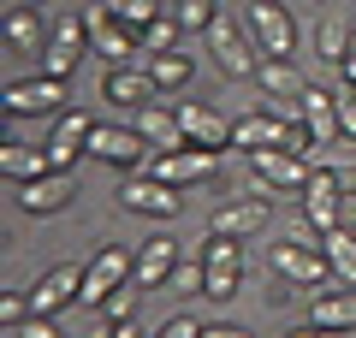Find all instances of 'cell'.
<instances>
[{
    "mask_svg": "<svg viewBox=\"0 0 356 338\" xmlns=\"http://www.w3.org/2000/svg\"><path fill=\"white\" fill-rule=\"evenodd\" d=\"M202 36H208V54H214V65H220L226 77H255V72H261V60H267V54L255 48L250 24H238V18H226V13H220L214 24L202 30Z\"/></svg>",
    "mask_w": 356,
    "mask_h": 338,
    "instance_id": "2",
    "label": "cell"
},
{
    "mask_svg": "<svg viewBox=\"0 0 356 338\" xmlns=\"http://www.w3.org/2000/svg\"><path fill=\"white\" fill-rule=\"evenodd\" d=\"M178 261H184V243H172V238H149V243H137V267H131V279H137L143 291H161L166 279H172Z\"/></svg>",
    "mask_w": 356,
    "mask_h": 338,
    "instance_id": "18",
    "label": "cell"
},
{
    "mask_svg": "<svg viewBox=\"0 0 356 338\" xmlns=\"http://www.w3.org/2000/svg\"><path fill=\"white\" fill-rule=\"evenodd\" d=\"M285 338H350V332H332V326H315V321H309V326H297V332H285Z\"/></svg>",
    "mask_w": 356,
    "mask_h": 338,
    "instance_id": "40",
    "label": "cell"
},
{
    "mask_svg": "<svg viewBox=\"0 0 356 338\" xmlns=\"http://www.w3.org/2000/svg\"><path fill=\"white\" fill-rule=\"evenodd\" d=\"M255 83H261L267 89V95H273V101H297V95H303V72H297V65L291 60H261V72H255Z\"/></svg>",
    "mask_w": 356,
    "mask_h": 338,
    "instance_id": "29",
    "label": "cell"
},
{
    "mask_svg": "<svg viewBox=\"0 0 356 338\" xmlns=\"http://www.w3.org/2000/svg\"><path fill=\"white\" fill-rule=\"evenodd\" d=\"M250 172H255L250 196H267V202H273V196H303L315 161H303V154H291V149H255V154H250Z\"/></svg>",
    "mask_w": 356,
    "mask_h": 338,
    "instance_id": "1",
    "label": "cell"
},
{
    "mask_svg": "<svg viewBox=\"0 0 356 338\" xmlns=\"http://www.w3.org/2000/svg\"><path fill=\"white\" fill-rule=\"evenodd\" d=\"M303 220L315 225L321 238H327L332 225H344V172H332V166H315L303 184Z\"/></svg>",
    "mask_w": 356,
    "mask_h": 338,
    "instance_id": "7",
    "label": "cell"
},
{
    "mask_svg": "<svg viewBox=\"0 0 356 338\" xmlns=\"http://www.w3.org/2000/svg\"><path fill=\"white\" fill-rule=\"evenodd\" d=\"M321 250H327V267L339 285H356V232L350 225H332L327 238H321Z\"/></svg>",
    "mask_w": 356,
    "mask_h": 338,
    "instance_id": "26",
    "label": "cell"
},
{
    "mask_svg": "<svg viewBox=\"0 0 356 338\" xmlns=\"http://www.w3.org/2000/svg\"><path fill=\"white\" fill-rule=\"evenodd\" d=\"M350 48H356V24H350V18H321V30H315V54H321V60L344 65Z\"/></svg>",
    "mask_w": 356,
    "mask_h": 338,
    "instance_id": "27",
    "label": "cell"
},
{
    "mask_svg": "<svg viewBox=\"0 0 356 338\" xmlns=\"http://www.w3.org/2000/svg\"><path fill=\"white\" fill-rule=\"evenodd\" d=\"M143 65H149V77H154V83H161V89H184V83H191V77H196V60H191V54H184V48L149 54V60H143Z\"/></svg>",
    "mask_w": 356,
    "mask_h": 338,
    "instance_id": "28",
    "label": "cell"
},
{
    "mask_svg": "<svg viewBox=\"0 0 356 338\" xmlns=\"http://www.w3.org/2000/svg\"><path fill=\"white\" fill-rule=\"evenodd\" d=\"M280 113H243L238 125H232V149L255 154V149H280Z\"/></svg>",
    "mask_w": 356,
    "mask_h": 338,
    "instance_id": "24",
    "label": "cell"
},
{
    "mask_svg": "<svg viewBox=\"0 0 356 338\" xmlns=\"http://www.w3.org/2000/svg\"><path fill=\"white\" fill-rule=\"evenodd\" d=\"M89 131H95V125H89V119H83L77 107L54 119V131H48V143H42V149H48V161L60 166V172H72V166L83 161V149H89Z\"/></svg>",
    "mask_w": 356,
    "mask_h": 338,
    "instance_id": "16",
    "label": "cell"
},
{
    "mask_svg": "<svg viewBox=\"0 0 356 338\" xmlns=\"http://www.w3.org/2000/svg\"><path fill=\"white\" fill-rule=\"evenodd\" d=\"M119 208L143 214V220H178L184 190L166 184V178H154V172H125V184H119Z\"/></svg>",
    "mask_w": 356,
    "mask_h": 338,
    "instance_id": "5",
    "label": "cell"
},
{
    "mask_svg": "<svg viewBox=\"0 0 356 338\" xmlns=\"http://www.w3.org/2000/svg\"><path fill=\"white\" fill-rule=\"evenodd\" d=\"M0 101H6V113H13V119L60 113V101H65V83H60V77H48V72H36V77H13Z\"/></svg>",
    "mask_w": 356,
    "mask_h": 338,
    "instance_id": "13",
    "label": "cell"
},
{
    "mask_svg": "<svg viewBox=\"0 0 356 338\" xmlns=\"http://www.w3.org/2000/svg\"><path fill=\"white\" fill-rule=\"evenodd\" d=\"M143 149H149V143H143V131L137 125H95L89 131V154H95V161H107V166H119V172H137L143 166Z\"/></svg>",
    "mask_w": 356,
    "mask_h": 338,
    "instance_id": "15",
    "label": "cell"
},
{
    "mask_svg": "<svg viewBox=\"0 0 356 338\" xmlns=\"http://www.w3.org/2000/svg\"><path fill=\"white\" fill-rule=\"evenodd\" d=\"M154 338H202V321H191V314H172V321H161V332Z\"/></svg>",
    "mask_w": 356,
    "mask_h": 338,
    "instance_id": "37",
    "label": "cell"
},
{
    "mask_svg": "<svg viewBox=\"0 0 356 338\" xmlns=\"http://www.w3.org/2000/svg\"><path fill=\"white\" fill-rule=\"evenodd\" d=\"M83 18H89V54H95V60H107V72H113V65H143V42H137V30L119 24L107 0H95Z\"/></svg>",
    "mask_w": 356,
    "mask_h": 338,
    "instance_id": "3",
    "label": "cell"
},
{
    "mask_svg": "<svg viewBox=\"0 0 356 338\" xmlns=\"http://www.w3.org/2000/svg\"><path fill=\"white\" fill-rule=\"evenodd\" d=\"M72 303H83V267H72V261H60V267H48V273L30 285V314H60V309H72Z\"/></svg>",
    "mask_w": 356,
    "mask_h": 338,
    "instance_id": "12",
    "label": "cell"
},
{
    "mask_svg": "<svg viewBox=\"0 0 356 338\" xmlns=\"http://www.w3.org/2000/svg\"><path fill=\"white\" fill-rule=\"evenodd\" d=\"M172 18L184 30H208L220 18V0H172Z\"/></svg>",
    "mask_w": 356,
    "mask_h": 338,
    "instance_id": "32",
    "label": "cell"
},
{
    "mask_svg": "<svg viewBox=\"0 0 356 338\" xmlns=\"http://www.w3.org/2000/svg\"><path fill=\"white\" fill-rule=\"evenodd\" d=\"M102 95L113 101V107H149V101L161 95V83L149 77V65H113V72L102 77Z\"/></svg>",
    "mask_w": 356,
    "mask_h": 338,
    "instance_id": "19",
    "label": "cell"
},
{
    "mask_svg": "<svg viewBox=\"0 0 356 338\" xmlns=\"http://www.w3.org/2000/svg\"><path fill=\"white\" fill-rule=\"evenodd\" d=\"M238 285H243V267H208V285H202V297L232 303V297H238Z\"/></svg>",
    "mask_w": 356,
    "mask_h": 338,
    "instance_id": "35",
    "label": "cell"
},
{
    "mask_svg": "<svg viewBox=\"0 0 356 338\" xmlns=\"http://www.w3.org/2000/svg\"><path fill=\"white\" fill-rule=\"evenodd\" d=\"M339 131H344V143H356V89L350 83L339 89Z\"/></svg>",
    "mask_w": 356,
    "mask_h": 338,
    "instance_id": "36",
    "label": "cell"
},
{
    "mask_svg": "<svg viewBox=\"0 0 356 338\" xmlns=\"http://www.w3.org/2000/svg\"><path fill=\"white\" fill-rule=\"evenodd\" d=\"M13 332H18V338H65L60 326L48 321V314H30V321H24V326H13Z\"/></svg>",
    "mask_w": 356,
    "mask_h": 338,
    "instance_id": "38",
    "label": "cell"
},
{
    "mask_svg": "<svg viewBox=\"0 0 356 338\" xmlns=\"http://www.w3.org/2000/svg\"><path fill=\"white\" fill-rule=\"evenodd\" d=\"M267 220H273V202L267 196H232L220 202L214 214H208V232H220V238H255V232H267Z\"/></svg>",
    "mask_w": 356,
    "mask_h": 338,
    "instance_id": "11",
    "label": "cell"
},
{
    "mask_svg": "<svg viewBox=\"0 0 356 338\" xmlns=\"http://www.w3.org/2000/svg\"><path fill=\"white\" fill-rule=\"evenodd\" d=\"M178 125H184V137H191L196 149H232V125L208 107V101H178Z\"/></svg>",
    "mask_w": 356,
    "mask_h": 338,
    "instance_id": "20",
    "label": "cell"
},
{
    "mask_svg": "<svg viewBox=\"0 0 356 338\" xmlns=\"http://www.w3.org/2000/svg\"><path fill=\"white\" fill-rule=\"evenodd\" d=\"M297 119L309 125V137H315L321 149L344 137V131H339V95H332V89H321V83H309L303 95H297Z\"/></svg>",
    "mask_w": 356,
    "mask_h": 338,
    "instance_id": "17",
    "label": "cell"
},
{
    "mask_svg": "<svg viewBox=\"0 0 356 338\" xmlns=\"http://www.w3.org/2000/svg\"><path fill=\"white\" fill-rule=\"evenodd\" d=\"M309 321H315V326H332V332H356V285H344V291H327V297H315Z\"/></svg>",
    "mask_w": 356,
    "mask_h": 338,
    "instance_id": "25",
    "label": "cell"
},
{
    "mask_svg": "<svg viewBox=\"0 0 356 338\" xmlns=\"http://www.w3.org/2000/svg\"><path fill=\"white\" fill-rule=\"evenodd\" d=\"M48 36L54 30L42 24V6H24V0H18L13 13H6V48L13 54H36L42 60V54H48Z\"/></svg>",
    "mask_w": 356,
    "mask_h": 338,
    "instance_id": "22",
    "label": "cell"
},
{
    "mask_svg": "<svg viewBox=\"0 0 356 338\" xmlns=\"http://www.w3.org/2000/svg\"><path fill=\"white\" fill-rule=\"evenodd\" d=\"M273 273L285 285H327L332 267H327V250L315 238H285V243H273Z\"/></svg>",
    "mask_w": 356,
    "mask_h": 338,
    "instance_id": "8",
    "label": "cell"
},
{
    "mask_svg": "<svg viewBox=\"0 0 356 338\" xmlns=\"http://www.w3.org/2000/svg\"><path fill=\"white\" fill-rule=\"evenodd\" d=\"M131 267H137V255H125L119 243H102V250L83 261V303H89V309H102V303L131 279Z\"/></svg>",
    "mask_w": 356,
    "mask_h": 338,
    "instance_id": "9",
    "label": "cell"
},
{
    "mask_svg": "<svg viewBox=\"0 0 356 338\" xmlns=\"http://www.w3.org/2000/svg\"><path fill=\"white\" fill-rule=\"evenodd\" d=\"M321 6H327V0H321Z\"/></svg>",
    "mask_w": 356,
    "mask_h": 338,
    "instance_id": "44",
    "label": "cell"
},
{
    "mask_svg": "<svg viewBox=\"0 0 356 338\" xmlns=\"http://www.w3.org/2000/svg\"><path fill=\"white\" fill-rule=\"evenodd\" d=\"M178 30H184V24H178L172 13H161V18H154V24L137 36V42H143V60H149V54H166V48H178Z\"/></svg>",
    "mask_w": 356,
    "mask_h": 338,
    "instance_id": "31",
    "label": "cell"
},
{
    "mask_svg": "<svg viewBox=\"0 0 356 338\" xmlns=\"http://www.w3.org/2000/svg\"><path fill=\"white\" fill-rule=\"evenodd\" d=\"M339 72H344V83H350V89H356V48H350V60H344V65H339Z\"/></svg>",
    "mask_w": 356,
    "mask_h": 338,
    "instance_id": "42",
    "label": "cell"
},
{
    "mask_svg": "<svg viewBox=\"0 0 356 338\" xmlns=\"http://www.w3.org/2000/svg\"><path fill=\"white\" fill-rule=\"evenodd\" d=\"M202 285H208V267L191 261V255H184V261L172 267V279H166V291H178V297H202Z\"/></svg>",
    "mask_w": 356,
    "mask_h": 338,
    "instance_id": "33",
    "label": "cell"
},
{
    "mask_svg": "<svg viewBox=\"0 0 356 338\" xmlns=\"http://www.w3.org/2000/svg\"><path fill=\"white\" fill-rule=\"evenodd\" d=\"M83 54H89V18L83 13H65L60 24H54V36H48V54L36 60V72H48V77H72L77 65H83Z\"/></svg>",
    "mask_w": 356,
    "mask_h": 338,
    "instance_id": "6",
    "label": "cell"
},
{
    "mask_svg": "<svg viewBox=\"0 0 356 338\" xmlns=\"http://www.w3.org/2000/svg\"><path fill=\"white\" fill-rule=\"evenodd\" d=\"M0 172L13 178V184H30V178L54 172V161H48V149H36V143H18V137H6V143H0Z\"/></svg>",
    "mask_w": 356,
    "mask_h": 338,
    "instance_id": "23",
    "label": "cell"
},
{
    "mask_svg": "<svg viewBox=\"0 0 356 338\" xmlns=\"http://www.w3.org/2000/svg\"><path fill=\"white\" fill-rule=\"evenodd\" d=\"M137 131H143V143H149L154 154H166V149H184V125H178V107H166V101H149V107H137Z\"/></svg>",
    "mask_w": 356,
    "mask_h": 338,
    "instance_id": "21",
    "label": "cell"
},
{
    "mask_svg": "<svg viewBox=\"0 0 356 338\" xmlns=\"http://www.w3.org/2000/svg\"><path fill=\"white\" fill-rule=\"evenodd\" d=\"M107 6H113V18H119V24H131L137 36H143V30H149L161 13H172L166 0H107Z\"/></svg>",
    "mask_w": 356,
    "mask_h": 338,
    "instance_id": "30",
    "label": "cell"
},
{
    "mask_svg": "<svg viewBox=\"0 0 356 338\" xmlns=\"http://www.w3.org/2000/svg\"><path fill=\"white\" fill-rule=\"evenodd\" d=\"M107 338H143V326L137 321H113V326H107Z\"/></svg>",
    "mask_w": 356,
    "mask_h": 338,
    "instance_id": "41",
    "label": "cell"
},
{
    "mask_svg": "<svg viewBox=\"0 0 356 338\" xmlns=\"http://www.w3.org/2000/svg\"><path fill=\"white\" fill-rule=\"evenodd\" d=\"M72 196H77V178L72 172H42V178H30V184H18V208L24 214H36V220H48V214H65L72 208Z\"/></svg>",
    "mask_w": 356,
    "mask_h": 338,
    "instance_id": "14",
    "label": "cell"
},
{
    "mask_svg": "<svg viewBox=\"0 0 356 338\" xmlns=\"http://www.w3.org/2000/svg\"><path fill=\"white\" fill-rule=\"evenodd\" d=\"M243 24H250L255 48H261L267 60H291L297 54V18L285 13L280 0H250V6H243Z\"/></svg>",
    "mask_w": 356,
    "mask_h": 338,
    "instance_id": "4",
    "label": "cell"
},
{
    "mask_svg": "<svg viewBox=\"0 0 356 338\" xmlns=\"http://www.w3.org/2000/svg\"><path fill=\"white\" fill-rule=\"evenodd\" d=\"M154 178H166V184L191 190V184H208V178L220 172V149H196V143H184V149H166L149 161Z\"/></svg>",
    "mask_w": 356,
    "mask_h": 338,
    "instance_id": "10",
    "label": "cell"
},
{
    "mask_svg": "<svg viewBox=\"0 0 356 338\" xmlns=\"http://www.w3.org/2000/svg\"><path fill=\"white\" fill-rule=\"evenodd\" d=\"M137 297H143V285H137V279H125V285H119L113 297L102 303V314H107V326H113V321H137Z\"/></svg>",
    "mask_w": 356,
    "mask_h": 338,
    "instance_id": "34",
    "label": "cell"
},
{
    "mask_svg": "<svg viewBox=\"0 0 356 338\" xmlns=\"http://www.w3.org/2000/svg\"><path fill=\"white\" fill-rule=\"evenodd\" d=\"M202 338H255V332H250V326H226V321H220V326H202Z\"/></svg>",
    "mask_w": 356,
    "mask_h": 338,
    "instance_id": "39",
    "label": "cell"
},
{
    "mask_svg": "<svg viewBox=\"0 0 356 338\" xmlns=\"http://www.w3.org/2000/svg\"><path fill=\"white\" fill-rule=\"evenodd\" d=\"M24 6H48V0H24Z\"/></svg>",
    "mask_w": 356,
    "mask_h": 338,
    "instance_id": "43",
    "label": "cell"
}]
</instances>
